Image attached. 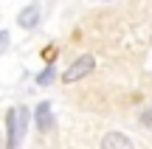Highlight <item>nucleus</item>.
<instances>
[{
	"label": "nucleus",
	"mask_w": 152,
	"mask_h": 149,
	"mask_svg": "<svg viewBox=\"0 0 152 149\" xmlns=\"http://www.w3.org/2000/svg\"><path fill=\"white\" fill-rule=\"evenodd\" d=\"M93 68H96V59H93V56H79V59L62 73V82H65V84H73V82H79L82 76H87Z\"/></svg>",
	"instance_id": "f03ea898"
},
{
	"label": "nucleus",
	"mask_w": 152,
	"mask_h": 149,
	"mask_svg": "<svg viewBox=\"0 0 152 149\" xmlns=\"http://www.w3.org/2000/svg\"><path fill=\"white\" fill-rule=\"evenodd\" d=\"M54 62H51L48 68H42V71H39V76H37V84H48V82H54Z\"/></svg>",
	"instance_id": "423d86ee"
},
{
	"label": "nucleus",
	"mask_w": 152,
	"mask_h": 149,
	"mask_svg": "<svg viewBox=\"0 0 152 149\" xmlns=\"http://www.w3.org/2000/svg\"><path fill=\"white\" fill-rule=\"evenodd\" d=\"M28 129V107H11L6 113V146L17 149Z\"/></svg>",
	"instance_id": "f257e3e1"
},
{
	"label": "nucleus",
	"mask_w": 152,
	"mask_h": 149,
	"mask_svg": "<svg viewBox=\"0 0 152 149\" xmlns=\"http://www.w3.org/2000/svg\"><path fill=\"white\" fill-rule=\"evenodd\" d=\"M17 23H20L23 28H37V23H39V6H26V9L20 11V17H17Z\"/></svg>",
	"instance_id": "20e7f679"
},
{
	"label": "nucleus",
	"mask_w": 152,
	"mask_h": 149,
	"mask_svg": "<svg viewBox=\"0 0 152 149\" xmlns=\"http://www.w3.org/2000/svg\"><path fill=\"white\" fill-rule=\"evenodd\" d=\"M51 124H54V116H51V104L48 101H42V104H37V127L42 129V132H48Z\"/></svg>",
	"instance_id": "39448f33"
},
{
	"label": "nucleus",
	"mask_w": 152,
	"mask_h": 149,
	"mask_svg": "<svg viewBox=\"0 0 152 149\" xmlns=\"http://www.w3.org/2000/svg\"><path fill=\"white\" fill-rule=\"evenodd\" d=\"M0 149H3V135H0Z\"/></svg>",
	"instance_id": "1a4fd4ad"
},
{
	"label": "nucleus",
	"mask_w": 152,
	"mask_h": 149,
	"mask_svg": "<svg viewBox=\"0 0 152 149\" xmlns=\"http://www.w3.org/2000/svg\"><path fill=\"white\" fill-rule=\"evenodd\" d=\"M6 48H9V34H6V31H0V54H3Z\"/></svg>",
	"instance_id": "6e6552de"
},
{
	"label": "nucleus",
	"mask_w": 152,
	"mask_h": 149,
	"mask_svg": "<svg viewBox=\"0 0 152 149\" xmlns=\"http://www.w3.org/2000/svg\"><path fill=\"white\" fill-rule=\"evenodd\" d=\"M141 124H144V127H149V129H152V107H147V110L141 113Z\"/></svg>",
	"instance_id": "0eeeda50"
},
{
	"label": "nucleus",
	"mask_w": 152,
	"mask_h": 149,
	"mask_svg": "<svg viewBox=\"0 0 152 149\" xmlns=\"http://www.w3.org/2000/svg\"><path fill=\"white\" fill-rule=\"evenodd\" d=\"M102 149H135V146L124 132H107L102 141Z\"/></svg>",
	"instance_id": "7ed1b4c3"
}]
</instances>
